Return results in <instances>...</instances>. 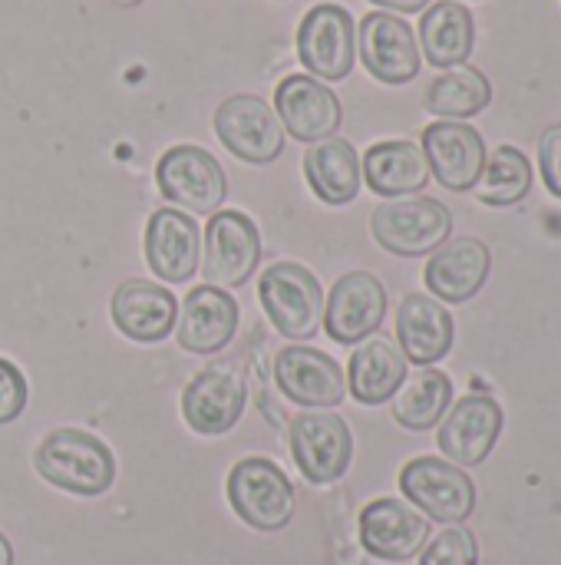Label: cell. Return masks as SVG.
I'll return each instance as SVG.
<instances>
[{
	"label": "cell",
	"mask_w": 561,
	"mask_h": 565,
	"mask_svg": "<svg viewBox=\"0 0 561 565\" xmlns=\"http://www.w3.org/2000/svg\"><path fill=\"white\" fill-rule=\"evenodd\" d=\"M36 473L73 497H103L116 483V457L112 450L76 427H60L46 434L33 454Z\"/></svg>",
	"instance_id": "obj_1"
},
{
	"label": "cell",
	"mask_w": 561,
	"mask_h": 565,
	"mask_svg": "<svg viewBox=\"0 0 561 565\" xmlns=\"http://www.w3.org/2000/svg\"><path fill=\"white\" fill-rule=\"evenodd\" d=\"M324 288L308 265L274 262L258 278V301L288 341H311L324 324Z\"/></svg>",
	"instance_id": "obj_2"
},
{
	"label": "cell",
	"mask_w": 561,
	"mask_h": 565,
	"mask_svg": "<svg viewBox=\"0 0 561 565\" xmlns=\"http://www.w3.org/2000/svg\"><path fill=\"white\" fill-rule=\"evenodd\" d=\"M228 503L235 516L258 530V533H278L294 520L298 493L288 473L268 460V457H245L231 467L225 483Z\"/></svg>",
	"instance_id": "obj_3"
},
{
	"label": "cell",
	"mask_w": 561,
	"mask_h": 565,
	"mask_svg": "<svg viewBox=\"0 0 561 565\" xmlns=\"http://www.w3.org/2000/svg\"><path fill=\"white\" fill-rule=\"evenodd\" d=\"M370 232L380 248L400 258L433 255L453 235V212L430 195L387 199L370 215Z\"/></svg>",
	"instance_id": "obj_4"
},
{
	"label": "cell",
	"mask_w": 561,
	"mask_h": 565,
	"mask_svg": "<svg viewBox=\"0 0 561 565\" xmlns=\"http://www.w3.org/2000/svg\"><path fill=\"white\" fill-rule=\"evenodd\" d=\"M155 185L165 202L192 215H215L228 199V175L222 162L192 142H179L155 162Z\"/></svg>",
	"instance_id": "obj_5"
},
{
	"label": "cell",
	"mask_w": 561,
	"mask_h": 565,
	"mask_svg": "<svg viewBox=\"0 0 561 565\" xmlns=\"http://www.w3.org/2000/svg\"><path fill=\"white\" fill-rule=\"evenodd\" d=\"M294 46L308 76L321 83L347 79L357 63V26L350 10L341 3H314L301 17Z\"/></svg>",
	"instance_id": "obj_6"
},
{
	"label": "cell",
	"mask_w": 561,
	"mask_h": 565,
	"mask_svg": "<svg viewBox=\"0 0 561 565\" xmlns=\"http://www.w3.org/2000/svg\"><path fill=\"white\" fill-rule=\"evenodd\" d=\"M248 407V377L238 361L205 364L182 391V417L202 437L228 434Z\"/></svg>",
	"instance_id": "obj_7"
},
{
	"label": "cell",
	"mask_w": 561,
	"mask_h": 565,
	"mask_svg": "<svg viewBox=\"0 0 561 565\" xmlns=\"http://www.w3.org/2000/svg\"><path fill=\"white\" fill-rule=\"evenodd\" d=\"M288 440L294 467L308 483L327 487L347 477L354 460V434L344 417L331 411H304L291 420Z\"/></svg>",
	"instance_id": "obj_8"
},
{
	"label": "cell",
	"mask_w": 561,
	"mask_h": 565,
	"mask_svg": "<svg viewBox=\"0 0 561 565\" xmlns=\"http://www.w3.org/2000/svg\"><path fill=\"white\" fill-rule=\"evenodd\" d=\"M400 493L427 520L456 526L476 510V483L463 467L440 457H417L400 470Z\"/></svg>",
	"instance_id": "obj_9"
},
{
	"label": "cell",
	"mask_w": 561,
	"mask_h": 565,
	"mask_svg": "<svg viewBox=\"0 0 561 565\" xmlns=\"http://www.w3.org/2000/svg\"><path fill=\"white\" fill-rule=\"evenodd\" d=\"M202 275L215 288H241L261 265V232L241 209H218L205 225Z\"/></svg>",
	"instance_id": "obj_10"
},
{
	"label": "cell",
	"mask_w": 561,
	"mask_h": 565,
	"mask_svg": "<svg viewBox=\"0 0 561 565\" xmlns=\"http://www.w3.org/2000/svg\"><path fill=\"white\" fill-rule=\"evenodd\" d=\"M357 53L367 73L387 86H407L417 79L423 56L413 26L387 10H370L357 26Z\"/></svg>",
	"instance_id": "obj_11"
},
{
	"label": "cell",
	"mask_w": 561,
	"mask_h": 565,
	"mask_svg": "<svg viewBox=\"0 0 561 565\" xmlns=\"http://www.w3.org/2000/svg\"><path fill=\"white\" fill-rule=\"evenodd\" d=\"M215 136L235 159L251 166H268L284 152V129L274 109L255 93L228 96L215 109Z\"/></svg>",
	"instance_id": "obj_12"
},
{
	"label": "cell",
	"mask_w": 561,
	"mask_h": 565,
	"mask_svg": "<svg viewBox=\"0 0 561 565\" xmlns=\"http://www.w3.org/2000/svg\"><path fill=\"white\" fill-rule=\"evenodd\" d=\"M387 318V288L370 271H347L324 298V331L334 344H360Z\"/></svg>",
	"instance_id": "obj_13"
},
{
	"label": "cell",
	"mask_w": 561,
	"mask_h": 565,
	"mask_svg": "<svg viewBox=\"0 0 561 565\" xmlns=\"http://www.w3.org/2000/svg\"><path fill=\"white\" fill-rule=\"evenodd\" d=\"M271 109L288 136H294L298 142H311V146L321 139H331L344 122L337 93L308 73L284 76L274 89Z\"/></svg>",
	"instance_id": "obj_14"
},
{
	"label": "cell",
	"mask_w": 561,
	"mask_h": 565,
	"mask_svg": "<svg viewBox=\"0 0 561 565\" xmlns=\"http://www.w3.org/2000/svg\"><path fill=\"white\" fill-rule=\"evenodd\" d=\"M274 384L291 404L314 411H331L347 397L344 367L331 354L308 344H288L278 351Z\"/></svg>",
	"instance_id": "obj_15"
},
{
	"label": "cell",
	"mask_w": 561,
	"mask_h": 565,
	"mask_svg": "<svg viewBox=\"0 0 561 565\" xmlns=\"http://www.w3.org/2000/svg\"><path fill=\"white\" fill-rule=\"evenodd\" d=\"M503 434V407L489 394H466L450 404L446 417L440 420L436 444L443 457L456 467H479L489 460Z\"/></svg>",
	"instance_id": "obj_16"
},
{
	"label": "cell",
	"mask_w": 561,
	"mask_h": 565,
	"mask_svg": "<svg viewBox=\"0 0 561 565\" xmlns=\"http://www.w3.org/2000/svg\"><path fill=\"white\" fill-rule=\"evenodd\" d=\"M430 175H436V182L450 192H470L476 189L483 169H486V142L479 136V129H473L470 122H456V119H436L423 129V142H420Z\"/></svg>",
	"instance_id": "obj_17"
},
{
	"label": "cell",
	"mask_w": 561,
	"mask_h": 565,
	"mask_svg": "<svg viewBox=\"0 0 561 565\" xmlns=\"http://www.w3.org/2000/svg\"><path fill=\"white\" fill-rule=\"evenodd\" d=\"M430 543V520L393 497H380L360 510V546L384 563H407Z\"/></svg>",
	"instance_id": "obj_18"
},
{
	"label": "cell",
	"mask_w": 561,
	"mask_h": 565,
	"mask_svg": "<svg viewBox=\"0 0 561 565\" xmlns=\"http://www.w3.org/2000/svg\"><path fill=\"white\" fill-rule=\"evenodd\" d=\"M145 265L165 285H188L202 265V228L182 209H159L145 222Z\"/></svg>",
	"instance_id": "obj_19"
},
{
	"label": "cell",
	"mask_w": 561,
	"mask_h": 565,
	"mask_svg": "<svg viewBox=\"0 0 561 565\" xmlns=\"http://www.w3.org/2000/svg\"><path fill=\"white\" fill-rule=\"evenodd\" d=\"M489 271H493L489 245L483 238L460 235V238H446L430 255V262L423 268V281L436 295V301L466 305L486 288Z\"/></svg>",
	"instance_id": "obj_20"
},
{
	"label": "cell",
	"mask_w": 561,
	"mask_h": 565,
	"mask_svg": "<svg viewBox=\"0 0 561 565\" xmlns=\"http://www.w3.org/2000/svg\"><path fill=\"white\" fill-rule=\"evenodd\" d=\"M241 308L231 291L215 285H195L179 308V344L188 354H218L238 334Z\"/></svg>",
	"instance_id": "obj_21"
},
{
	"label": "cell",
	"mask_w": 561,
	"mask_h": 565,
	"mask_svg": "<svg viewBox=\"0 0 561 565\" xmlns=\"http://www.w3.org/2000/svg\"><path fill=\"white\" fill-rule=\"evenodd\" d=\"M109 318L122 338L136 344H159L179 321V301L159 281L129 278L112 291Z\"/></svg>",
	"instance_id": "obj_22"
},
{
	"label": "cell",
	"mask_w": 561,
	"mask_h": 565,
	"mask_svg": "<svg viewBox=\"0 0 561 565\" xmlns=\"http://www.w3.org/2000/svg\"><path fill=\"white\" fill-rule=\"evenodd\" d=\"M453 338H456L453 315L436 298L413 291L400 301L397 341L407 361H413L417 367H433L450 354Z\"/></svg>",
	"instance_id": "obj_23"
},
{
	"label": "cell",
	"mask_w": 561,
	"mask_h": 565,
	"mask_svg": "<svg viewBox=\"0 0 561 565\" xmlns=\"http://www.w3.org/2000/svg\"><path fill=\"white\" fill-rule=\"evenodd\" d=\"M347 391L364 407H380L393 401L400 384L407 381V358L393 338L370 334L360 341L347 364Z\"/></svg>",
	"instance_id": "obj_24"
},
{
	"label": "cell",
	"mask_w": 561,
	"mask_h": 565,
	"mask_svg": "<svg viewBox=\"0 0 561 565\" xmlns=\"http://www.w3.org/2000/svg\"><path fill=\"white\" fill-rule=\"evenodd\" d=\"M360 175L370 192L384 199H407L427 189L430 166L420 149V142L410 139H387L374 142L360 159Z\"/></svg>",
	"instance_id": "obj_25"
},
{
	"label": "cell",
	"mask_w": 561,
	"mask_h": 565,
	"mask_svg": "<svg viewBox=\"0 0 561 565\" xmlns=\"http://www.w3.org/2000/svg\"><path fill=\"white\" fill-rule=\"evenodd\" d=\"M420 56L436 70L463 66L476 46V20L456 0L430 3L420 17Z\"/></svg>",
	"instance_id": "obj_26"
},
{
	"label": "cell",
	"mask_w": 561,
	"mask_h": 565,
	"mask_svg": "<svg viewBox=\"0 0 561 565\" xmlns=\"http://www.w3.org/2000/svg\"><path fill=\"white\" fill-rule=\"evenodd\" d=\"M304 179L324 205H347L360 192V156L354 142L331 136L304 152Z\"/></svg>",
	"instance_id": "obj_27"
},
{
	"label": "cell",
	"mask_w": 561,
	"mask_h": 565,
	"mask_svg": "<svg viewBox=\"0 0 561 565\" xmlns=\"http://www.w3.org/2000/svg\"><path fill=\"white\" fill-rule=\"evenodd\" d=\"M453 404V381L436 367L413 371L393 394V420L403 430H433Z\"/></svg>",
	"instance_id": "obj_28"
},
{
	"label": "cell",
	"mask_w": 561,
	"mask_h": 565,
	"mask_svg": "<svg viewBox=\"0 0 561 565\" xmlns=\"http://www.w3.org/2000/svg\"><path fill=\"white\" fill-rule=\"evenodd\" d=\"M427 109L440 119H456L466 122L470 116H479L493 103V83L486 79L483 70L476 66H453L443 70L423 96Z\"/></svg>",
	"instance_id": "obj_29"
},
{
	"label": "cell",
	"mask_w": 561,
	"mask_h": 565,
	"mask_svg": "<svg viewBox=\"0 0 561 565\" xmlns=\"http://www.w3.org/2000/svg\"><path fill=\"white\" fill-rule=\"evenodd\" d=\"M532 189V166L522 149L516 146H499L493 156H486V169L476 182V199L493 209L516 205L529 195Z\"/></svg>",
	"instance_id": "obj_30"
},
{
	"label": "cell",
	"mask_w": 561,
	"mask_h": 565,
	"mask_svg": "<svg viewBox=\"0 0 561 565\" xmlns=\"http://www.w3.org/2000/svg\"><path fill=\"white\" fill-rule=\"evenodd\" d=\"M479 563V543L473 536V530L466 526H450L440 536H433L423 553L420 565H476Z\"/></svg>",
	"instance_id": "obj_31"
},
{
	"label": "cell",
	"mask_w": 561,
	"mask_h": 565,
	"mask_svg": "<svg viewBox=\"0 0 561 565\" xmlns=\"http://www.w3.org/2000/svg\"><path fill=\"white\" fill-rule=\"evenodd\" d=\"M26 401H30V384L23 371L13 361L0 358V427L13 424L26 411Z\"/></svg>",
	"instance_id": "obj_32"
},
{
	"label": "cell",
	"mask_w": 561,
	"mask_h": 565,
	"mask_svg": "<svg viewBox=\"0 0 561 565\" xmlns=\"http://www.w3.org/2000/svg\"><path fill=\"white\" fill-rule=\"evenodd\" d=\"M539 169H542L546 189L561 199V122L549 126L539 139Z\"/></svg>",
	"instance_id": "obj_33"
},
{
	"label": "cell",
	"mask_w": 561,
	"mask_h": 565,
	"mask_svg": "<svg viewBox=\"0 0 561 565\" xmlns=\"http://www.w3.org/2000/svg\"><path fill=\"white\" fill-rule=\"evenodd\" d=\"M370 3L387 10V13H420L430 7V0H370Z\"/></svg>",
	"instance_id": "obj_34"
},
{
	"label": "cell",
	"mask_w": 561,
	"mask_h": 565,
	"mask_svg": "<svg viewBox=\"0 0 561 565\" xmlns=\"http://www.w3.org/2000/svg\"><path fill=\"white\" fill-rule=\"evenodd\" d=\"M0 565H13V546L3 533H0Z\"/></svg>",
	"instance_id": "obj_35"
},
{
	"label": "cell",
	"mask_w": 561,
	"mask_h": 565,
	"mask_svg": "<svg viewBox=\"0 0 561 565\" xmlns=\"http://www.w3.org/2000/svg\"><path fill=\"white\" fill-rule=\"evenodd\" d=\"M119 7H136V3H142V0H116Z\"/></svg>",
	"instance_id": "obj_36"
}]
</instances>
